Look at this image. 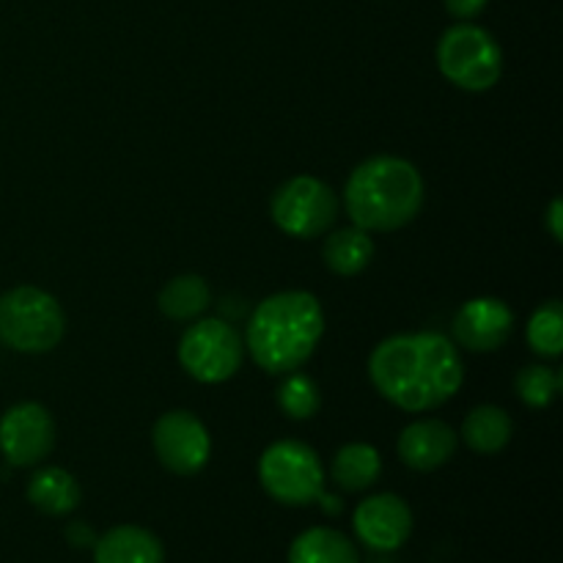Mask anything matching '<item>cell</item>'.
<instances>
[{"instance_id": "5bb4252c", "label": "cell", "mask_w": 563, "mask_h": 563, "mask_svg": "<svg viewBox=\"0 0 563 563\" xmlns=\"http://www.w3.org/2000/svg\"><path fill=\"white\" fill-rule=\"evenodd\" d=\"M163 542L141 526H115L93 542V563H163Z\"/></svg>"}, {"instance_id": "cb8c5ba5", "label": "cell", "mask_w": 563, "mask_h": 563, "mask_svg": "<svg viewBox=\"0 0 563 563\" xmlns=\"http://www.w3.org/2000/svg\"><path fill=\"white\" fill-rule=\"evenodd\" d=\"M489 0H443L445 11H449L454 20L460 22H473L484 9H487Z\"/></svg>"}, {"instance_id": "7a4b0ae2", "label": "cell", "mask_w": 563, "mask_h": 563, "mask_svg": "<svg viewBox=\"0 0 563 563\" xmlns=\"http://www.w3.org/2000/svg\"><path fill=\"white\" fill-rule=\"evenodd\" d=\"M324 335L322 302L302 289L269 295L253 308L245 350L267 374H289L306 366Z\"/></svg>"}, {"instance_id": "30bf717a", "label": "cell", "mask_w": 563, "mask_h": 563, "mask_svg": "<svg viewBox=\"0 0 563 563\" xmlns=\"http://www.w3.org/2000/svg\"><path fill=\"white\" fill-rule=\"evenodd\" d=\"M55 421L38 401H20L0 416V454L11 467H33L55 449Z\"/></svg>"}, {"instance_id": "44dd1931", "label": "cell", "mask_w": 563, "mask_h": 563, "mask_svg": "<svg viewBox=\"0 0 563 563\" xmlns=\"http://www.w3.org/2000/svg\"><path fill=\"white\" fill-rule=\"evenodd\" d=\"M528 346H531L533 355L555 357L563 355V306L561 300H548L533 311V317L528 319L526 328Z\"/></svg>"}, {"instance_id": "ba28073f", "label": "cell", "mask_w": 563, "mask_h": 563, "mask_svg": "<svg viewBox=\"0 0 563 563\" xmlns=\"http://www.w3.org/2000/svg\"><path fill=\"white\" fill-rule=\"evenodd\" d=\"M245 361V341L225 319H196L181 333L179 363L196 383H229Z\"/></svg>"}, {"instance_id": "ac0fdd59", "label": "cell", "mask_w": 563, "mask_h": 563, "mask_svg": "<svg viewBox=\"0 0 563 563\" xmlns=\"http://www.w3.org/2000/svg\"><path fill=\"white\" fill-rule=\"evenodd\" d=\"M209 306H212V289L196 273L176 275L174 280H168L159 289L157 297L159 313L174 319V322H196Z\"/></svg>"}, {"instance_id": "d4e9b609", "label": "cell", "mask_w": 563, "mask_h": 563, "mask_svg": "<svg viewBox=\"0 0 563 563\" xmlns=\"http://www.w3.org/2000/svg\"><path fill=\"white\" fill-rule=\"evenodd\" d=\"M544 225H548V234L553 236V242H563V201L561 198H553L548 207V214H544Z\"/></svg>"}, {"instance_id": "9c48e42d", "label": "cell", "mask_w": 563, "mask_h": 563, "mask_svg": "<svg viewBox=\"0 0 563 563\" xmlns=\"http://www.w3.org/2000/svg\"><path fill=\"white\" fill-rule=\"evenodd\" d=\"M152 445L159 465L174 476H196L212 456L207 423L190 410L163 412L152 429Z\"/></svg>"}, {"instance_id": "7c38bea8", "label": "cell", "mask_w": 563, "mask_h": 563, "mask_svg": "<svg viewBox=\"0 0 563 563\" xmlns=\"http://www.w3.org/2000/svg\"><path fill=\"white\" fill-rule=\"evenodd\" d=\"M357 539L374 553H394L410 539L412 511L399 495L379 493L363 500L352 517Z\"/></svg>"}, {"instance_id": "8992f818", "label": "cell", "mask_w": 563, "mask_h": 563, "mask_svg": "<svg viewBox=\"0 0 563 563\" xmlns=\"http://www.w3.org/2000/svg\"><path fill=\"white\" fill-rule=\"evenodd\" d=\"M258 482L278 504L311 506L324 493V467L302 440H278L258 460Z\"/></svg>"}, {"instance_id": "2e32d148", "label": "cell", "mask_w": 563, "mask_h": 563, "mask_svg": "<svg viewBox=\"0 0 563 563\" xmlns=\"http://www.w3.org/2000/svg\"><path fill=\"white\" fill-rule=\"evenodd\" d=\"M511 434H515V421L498 405L473 407L460 429V438L465 440L467 449L482 456L500 454L511 443Z\"/></svg>"}, {"instance_id": "484cf974", "label": "cell", "mask_w": 563, "mask_h": 563, "mask_svg": "<svg viewBox=\"0 0 563 563\" xmlns=\"http://www.w3.org/2000/svg\"><path fill=\"white\" fill-rule=\"evenodd\" d=\"M66 539H69L71 548H93L97 533H93L91 526H86V522H71V526L66 528Z\"/></svg>"}, {"instance_id": "e0dca14e", "label": "cell", "mask_w": 563, "mask_h": 563, "mask_svg": "<svg viewBox=\"0 0 563 563\" xmlns=\"http://www.w3.org/2000/svg\"><path fill=\"white\" fill-rule=\"evenodd\" d=\"M374 258V240L368 231L350 225V229H339L324 240L322 245V262L330 273L341 275V278H355L363 269L372 264Z\"/></svg>"}, {"instance_id": "5b68a950", "label": "cell", "mask_w": 563, "mask_h": 563, "mask_svg": "<svg viewBox=\"0 0 563 563\" xmlns=\"http://www.w3.org/2000/svg\"><path fill=\"white\" fill-rule=\"evenodd\" d=\"M438 69L462 91H489L504 75V49L487 27L456 22L445 27L438 42Z\"/></svg>"}, {"instance_id": "603a6c76", "label": "cell", "mask_w": 563, "mask_h": 563, "mask_svg": "<svg viewBox=\"0 0 563 563\" xmlns=\"http://www.w3.org/2000/svg\"><path fill=\"white\" fill-rule=\"evenodd\" d=\"M561 388H563V377L559 368L542 366V363L526 366L515 377L517 399H520L526 407H531V410H548V407L559 399Z\"/></svg>"}, {"instance_id": "277c9868", "label": "cell", "mask_w": 563, "mask_h": 563, "mask_svg": "<svg viewBox=\"0 0 563 563\" xmlns=\"http://www.w3.org/2000/svg\"><path fill=\"white\" fill-rule=\"evenodd\" d=\"M66 333V313L49 291L16 286L0 297V344L22 355L55 350Z\"/></svg>"}, {"instance_id": "ffe728a7", "label": "cell", "mask_w": 563, "mask_h": 563, "mask_svg": "<svg viewBox=\"0 0 563 563\" xmlns=\"http://www.w3.org/2000/svg\"><path fill=\"white\" fill-rule=\"evenodd\" d=\"M330 471L344 493H363L383 476V456L368 443H346L335 451Z\"/></svg>"}, {"instance_id": "52a82bcc", "label": "cell", "mask_w": 563, "mask_h": 563, "mask_svg": "<svg viewBox=\"0 0 563 563\" xmlns=\"http://www.w3.org/2000/svg\"><path fill=\"white\" fill-rule=\"evenodd\" d=\"M339 209L341 201L328 181L300 174L286 179L273 192L269 218L286 236L317 240L333 229V223L339 220Z\"/></svg>"}, {"instance_id": "9a60e30c", "label": "cell", "mask_w": 563, "mask_h": 563, "mask_svg": "<svg viewBox=\"0 0 563 563\" xmlns=\"http://www.w3.org/2000/svg\"><path fill=\"white\" fill-rule=\"evenodd\" d=\"M27 500L36 506L42 515L66 517L80 506L82 489L80 482L64 467H38L27 482Z\"/></svg>"}, {"instance_id": "7402d4cb", "label": "cell", "mask_w": 563, "mask_h": 563, "mask_svg": "<svg viewBox=\"0 0 563 563\" xmlns=\"http://www.w3.org/2000/svg\"><path fill=\"white\" fill-rule=\"evenodd\" d=\"M275 401H278L280 412L291 421H311L319 407H322V394H319L317 379L297 368V372L284 374V383L278 385Z\"/></svg>"}, {"instance_id": "6da1fadb", "label": "cell", "mask_w": 563, "mask_h": 563, "mask_svg": "<svg viewBox=\"0 0 563 563\" xmlns=\"http://www.w3.org/2000/svg\"><path fill=\"white\" fill-rule=\"evenodd\" d=\"M368 379L385 401L405 412H432L460 394L465 363L443 333H396L368 355Z\"/></svg>"}, {"instance_id": "8fae6325", "label": "cell", "mask_w": 563, "mask_h": 563, "mask_svg": "<svg viewBox=\"0 0 563 563\" xmlns=\"http://www.w3.org/2000/svg\"><path fill=\"white\" fill-rule=\"evenodd\" d=\"M454 341L467 352H498L515 333V311L498 297H473L454 313Z\"/></svg>"}, {"instance_id": "4fadbf2b", "label": "cell", "mask_w": 563, "mask_h": 563, "mask_svg": "<svg viewBox=\"0 0 563 563\" xmlns=\"http://www.w3.org/2000/svg\"><path fill=\"white\" fill-rule=\"evenodd\" d=\"M456 445H460V438L449 423L440 421V418H418L401 429L396 451L410 471L432 473L443 467L445 462H451V456L456 454Z\"/></svg>"}, {"instance_id": "3957f363", "label": "cell", "mask_w": 563, "mask_h": 563, "mask_svg": "<svg viewBox=\"0 0 563 563\" xmlns=\"http://www.w3.org/2000/svg\"><path fill=\"white\" fill-rule=\"evenodd\" d=\"M423 176L410 159L377 154L357 165L344 185V209L363 231H399L423 209Z\"/></svg>"}, {"instance_id": "d6986e66", "label": "cell", "mask_w": 563, "mask_h": 563, "mask_svg": "<svg viewBox=\"0 0 563 563\" xmlns=\"http://www.w3.org/2000/svg\"><path fill=\"white\" fill-rule=\"evenodd\" d=\"M289 563H361V553L335 528H308L291 542Z\"/></svg>"}]
</instances>
